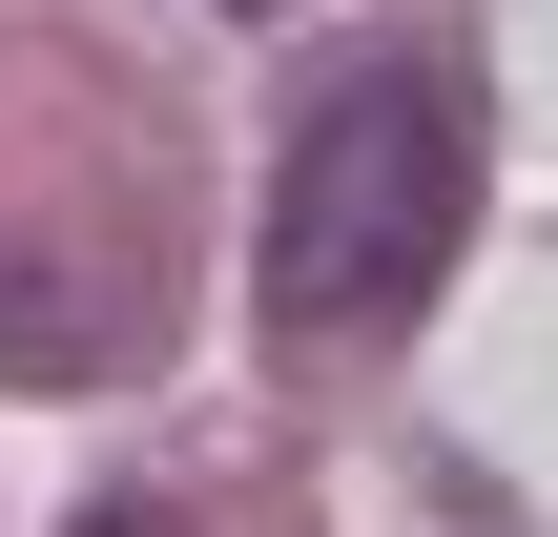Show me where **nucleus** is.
<instances>
[{"label":"nucleus","instance_id":"nucleus-1","mask_svg":"<svg viewBox=\"0 0 558 537\" xmlns=\"http://www.w3.org/2000/svg\"><path fill=\"white\" fill-rule=\"evenodd\" d=\"M476 228V124L435 62H331L290 103V166H269V331L290 352H352L393 310H435Z\"/></svg>","mask_w":558,"mask_h":537},{"label":"nucleus","instance_id":"nucleus-2","mask_svg":"<svg viewBox=\"0 0 558 537\" xmlns=\"http://www.w3.org/2000/svg\"><path fill=\"white\" fill-rule=\"evenodd\" d=\"M62 537H186V517H166V497H83Z\"/></svg>","mask_w":558,"mask_h":537}]
</instances>
